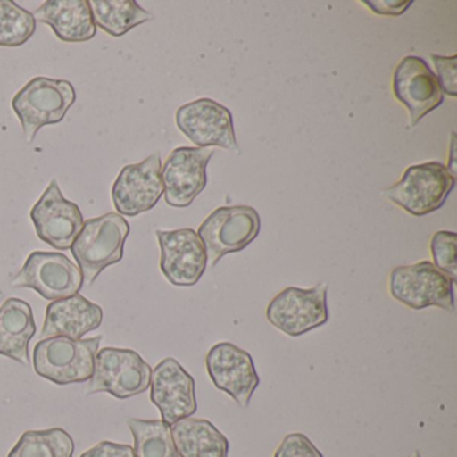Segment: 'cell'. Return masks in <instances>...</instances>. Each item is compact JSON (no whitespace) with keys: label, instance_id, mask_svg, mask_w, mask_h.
<instances>
[{"label":"cell","instance_id":"obj_1","mask_svg":"<svg viewBox=\"0 0 457 457\" xmlns=\"http://www.w3.org/2000/svg\"><path fill=\"white\" fill-rule=\"evenodd\" d=\"M129 231L124 216L116 212L85 221L71 248L85 285L92 286L106 267L122 261Z\"/></svg>","mask_w":457,"mask_h":457},{"label":"cell","instance_id":"obj_2","mask_svg":"<svg viewBox=\"0 0 457 457\" xmlns=\"http://www.w3.org/2000/svg\"><path fill=\"white\" fill-rule=\"evenodd\" d=\"M76 90L65 79L37 77L12 98V106L22 124L28 143L46 125L60 124L76 103Z\"/></svg>","mask_w":457,"mask_h":457},{"label":"cell","instance_id":"obj_3","mask_svg":"<svg viewBox=\"0 0 457 457\" xmlns=\"http://www.w3.org/2000/svg\"><path fill=\"white\" fill-rule=\"evenodd\" d=\"M103 337L73 339L52 337L34 347V369L39 376L58 385L76 384L90 379Z\"/></svg>","mask_w":457,"mask_h":457},{"label":"cell","instance_id":"obj_4","mask_svg":"<svg viewBox=\"0 0 457 457\" xmlns=\"http://www.w3.org/2000/svg\"><path fill=\"white\" fill-rule=\"evenodd\" d=\"M454 186L456 178L445 165L429 162L411 165L398 183L385 189L384 195L406 212L420 218L440 210Z\"/></svg>","mask_w":457,"mask_h":457},{"label":"cell","instance_id":"obj_5","mask_svg":"<svg viewBox=\"0 0 457 457\" xmlns=\"http://www.w3.org/2000/svg\"><path fill=\"white\" fill-rule=\"evenodd\" d=\"M261 232V216L250 205H232L213 211L199 227L207 259L215 267L228 253L247 248Z\"/></svg>","mask_w":457,"mask_h":457},{"label":"cell","instance_id":"obj_6","mask_svg":"<svg viewBox=\"0 0 457 457\" xmlns=\"http://www.w3.org/2000/svg\"><path fill=\"white\" fill-rule=\"evenodd\" d=\"M453 285L432 262L398 266L389 275L390 295L409 309L440 307L454 312Z\"/></svg>","mask_w":457,"mask_h":457},{"label":"cell","instance_id":"obj_7","mask_svg":"<svg viewBox=\"0 0 457 457\" xmlns=\"http://www.w3.org/2000/svg\"><path fill=\"white\" fill-rule=\"evenodd\" d=\"M152 368L138 353L105 347L96 354L87 395L111 393L119 400L135 397L151 386Z\"/></svg>","mask_w":457,"mask_h":457},{"label":"cell","instance_id":"obj_8","mask_svg":"<svg viewBox=\"0 0 457 457\" xmlns=\"http://www.w3.org/2000/svg\"><path fill=\"white\" fill-rule=\"evenodd\" d=\"M267 320L288 337H301L328 320V283L280 291L266 312Z\"/></svg>","mask_w":457,"mask_h":457},{"label":"cell","instance_id":"obj_9","mask_svg":"<svg viewBox=\"0 0 457 457\" xmlns=\"http://www.w3.org/2000/svg\"><path fill=\"white\" fill-rule=\"evenodd\" d=\"M12 285L33 288L47 301H60L77 295L84 278L79 267L63 253L37 251L30 253Z\"/></svg>","mask_w":457,"mask_h":457},{"label":"cell","instance_id":"obj_10","mask_svg":"<svg viewBox=\"0 0 457 457\" xmlns=\"http://www.w3.org/2000/svg\"><path fill=\"white\" fill-rule=\"evenodd\" d=\"M176 125L197 148L237 149L231 112L211 98H200L179 108Z\"/></svg>","mask_w":457,"mask_h":457},{"label":"cell","instance_id":"obj_11","mask_svg":"<svg viewBox=\"0 0 457 457\" xmlns=\"http://www.w3.org/2000/svg\"><path fill=\"white\" fill-rule=\"evenodd\" d=\"M215 151L211 148L173 149L162 167L165 202L170 207L187 208L207 186V165Z\"/></svg>","mask_w":457,"mask_h":457},{"label":"cell","instance_id":"obj_12","mask_svg":"<svg viewBox=\"0 0 457 457\" xmlns=\"http://www.w3.org/2000/svg\"><path fill=\"white\" fill-rule=\"evenodd\" d=\"M164 195L162 157L152 154L138 164L122 168L112 189V199L120 215L137 216L148 212Z\"/></svg>","mask_w":457,"mask_h":457},{"label":"cell","instance_id":"obj_13","mask_svg":"<svg viewBox=\"0 0 457 457\" xmlns=\"http://www.w3.org/2000/svg\"><path fill=\"white\" fill-rule=\"evenodd\" d=\"M30 216L39 239L55 250L71 248L85 223L79 205L63 197L57 180H52Z\"/></svg>","mask_w":457,"mask_h":457},{"label":"cell","instance_id":"obj_14","mask_svg":"<svg viewBox=\"0 0 457 457\" xmlns=\"http://www.w3.org/2000/svg\"><path fill=\"white\" fill-rule=\"evenodd\" d=\"M162 258L160 269L168 282L179 287H191L202 279L207 269V253L195 229L156 231Z\"/></svg>","mask_w":457,"mask_h":457},{"label":"cell","instance_id":"obj_15","mask_svg":"<svg viewBox=\"0 0 457 457\" xmlns=\"http://www.w3.org/2000/svg\"><path fill=\"white\" fill-rule=\"evenodd\" d=\"M208 376L219 390L247 408L259 386L253 357L237 345L220 342L211 347L205 358Z\"/></svg>","mask_w":457,"mask_h":457},{"label":"cell","instance_id":"obj_16","mask_svg":"<svg viewBox=\"0 0 457 457\" xmlns=\"http://www.w3.org/2000/svg\"><path fill=\"white\" fill-rule=\"evenodd\" d=\"M393 93L408 108L411 127H416L444 103V93L436 74L416 55H408L398 63L393 73Z\"/></svg>","mask_w":457,"mask_h":457},{"label":"cell","instance_id":"obj_17","mask_svg":"<svg viewBox=\"0 0 457 457\" xmlns=\"http://www.w3.org/2000/svg\"><path fill=\"white\" fill-rule=\"evenodd\" d=\"M151 401L162 421L173 425L196 413L195 379L175 358H165L152 370Z\"/></svg>","mask_w":457,"mask_h":457},{"label":"cell","instance_id":"obj_18","mask_svg":"<svg viewBox=\"0 0 457 457\" xmlns=\"http://www.w3.org/2000/svg\"><path fill=\"white\" fill-rule=\"evenodd\" d=\"M103 318V309L79 294L53 301L46 309L41 338L61 336L82 339L90 331L100 328Z\"/></svg>","mask_w":457,"mask_h":457},{"label":"cell","instance_id":"obj_19","mask_svg":"<svg viewBox=\"0 0 457 457\" xmlns=\"http://www.w3.org/2000/svg\"><path fill=\"white\" fill-rule=\"evenodd\" d=\"M33 15L63 42H87L97 33L87 0H49Z\"/></svg>","mask_w":457,"mask_h":457},{"label":"cell","instance_id":"obj_20","mask_svg":"<svg viewBox=\"0 0 457 457\" xmlns=\"http://www.w3.org/2000/svg\"><path fill=\"white\" fill-rule=\"evenodd\" d=\"M36 330L30 304L22 299H7L0 307V355L29 365V344Z\"/></svg>","mask_w":457,"mask_h":457},{"label":"cell","instance_id":"obj_21","mask_svg":"<svg viewBox=\"0 0 457 457\" xmlns=\"http://www.w3.org/2000/svg\"><path fill=\"white\" fill-rule=\"evenodd\" d=\"M170 430L180 457H228V440L208 420L187 417L170 425Z\"/></svg>","mask_w":457,"mask_h":457},{"label":"cell","instance_id":"obj_22","mask_svg":"<svg viewBox=\"0 0 457 457\" xmlns=\"http://www.w3.org/2000/svg\"><path fill=\"white\" fill-rule=\"evenodd\" d=\"M95 25L112 37H122L136 26L154 20L135 0H90Z\"/></svg>","mask_w":457,"mask_h":457},{"label":"cell","instance_id":"obj_23","mask_svg":"<svg viewBox=\"0 0 457 457\" xmlns=\"http://www.w3.org/2000/svg\"><path fill=\"white\" fill-rule=\"evenodd\" d=\"M136 457H179L170 425L162 420L128 419Z\"/></svg>","mask_w":457,"mask_h":457},{"label":"cell","instance_id":"obj_24","mask_svg":"<svg viewBox=\"0 0 457 457\" xmlns=\"http://www.w3.org/2000/svg\"><path fill=\"white\" fill-rule=\"evenodd\" d=\"M74 441L62 428L28 430L21 436L9 457H73Z\"/></svg>","mask_w":457,"mask_h":457},{"label":"cell","instance_id":"obj_25","mask_svg":"<svg viewBox=\"0 0 457 457\" xmlns=\"http://www.w3.org/2000/svg\"><path fill=\"white\" fill-rule=\"evenodd\" d=\"M36 30V20L30 12L12 0H0V46H22Z\"/></svg>","mask_w":457,"mask_h":457},{"label":"cell","instance_id":"obj_26","mask_svg":"<svg viewBox=\"0 0 457 457\" xmlns=\"http://www.w3.org/2000/svg\"><path fill=\"white\" fill-rule=\"evenodd\" d=\"M430 253L432 263L444 274L451 278L452 282L457 280V235L452 231H438L430 239Z\"/></svg>","mask_w":457,"mask_h":457},{"label":"cell","instance_id":"obj_27","mask_svg":"<svg viewBox=\"0 0 457 457\" xmlns=\"http://www.w3.org/2000/svg\"><path fill=\"white\" fill-rule=\"evenodd\" d=\"M274 457H323V454L303 433H291L283 438Z\"/></svg>","mask_w":457,"mask_h":457},{"label":"cell","instance_id":"obj_28","mask_svg":"<svg viewBox=\"0 0 457 457\" xmlns=\"http://www.w3.org/2000/svg\"><path fill=\"white\" fill-rule=\"evenodd\" d=\"M436 66V79L440 85L441 92L451 97L457 96V55L443 57V55H430Z\"/></svg>","mask_w":457,"mask_h":457},{"label":"cell","instance_id":"obj_29","mask_svg":"<svg viewBox=\"0 0 457 457\" xmlns=\"http://www.w3.org/2000/svg\"><path fill=\"white\" fill-rule=\"evenodd\" d=\"M363 4L378 15L400 17L413 4L411 0H365Z\"/></svg>","mask_w":457,"mask_h":457},{"label":"cell","instance_id":"obj_30","mask_svg":"<svg viewBox=\"0 0 457 457\" xmlns=\"http://www.w3.org/2000/svg\"><path fill=\"white\" fill-rule=\"evenodd\" d=\"M81 457H136V454L130 445L112 443V441H101L89 451L84 452Z\"/></svg>","mask_w":457,"mask_h":457},{"label":"cell","instance_id":"obj_31","mask_svg":"<svg viewBox=\"0 0 457 457\" xmlns=\"http://www.w3.org/2000/svg\"><path fill=\"white\" fill-rule=\"evenodd\" d=\"M456 144V133H452L451 149H449V162L446 170H448V172L451 173L453 178H456L457 176Z\"/></svg>","mask_w":457,"mask_h":457},{"label":"cell","instance_id":"obj_32","mask_svg":"<svg viewBox=\"0 0 457 457\" xmlns=\"http://www.w3.org/2000/svg\"><path fill=\"white\" fill-rule=\"evenodd\" d=\"M413 457H421V454H420V452H414Z\"/></svg>","mask_w":457,"mask_h":457},{"label":"cell","instance_id":"obj_33","mask_svg":"<svg viewBox=\"0 0 457 457\" xmlns=\"http://www.w3.org/2000/svg\"><path fill=\"white\" fill-rule=\"evenodd\" d=\"M2 296H4V293H2V291H0V298H2Z\"/></svg>","mask_w":457,"mask_h":457}]
</instances>
